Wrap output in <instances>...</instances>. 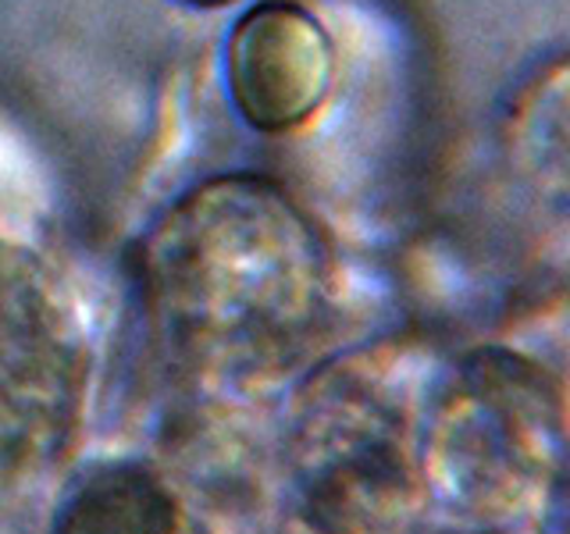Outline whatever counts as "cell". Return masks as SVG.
<instances>
[{
	"instance_id": "6da1fadb",
	"label": "cell",
	"mask_w": 570,
	"mask_h": 534,
	"mask_svg": "<svg viewBox=\"0 0 570 534\" xmlns=\"http://www.w3.org/2000/svg\"><path fill=\"white\" fill-rule=\"evenodd\" d=\"M150 285L175 328L272 343L317 307L321 249L289 196L254 178L207 186L157 231Z\"/></svg>"
},
{
	"instance_id": "7a4b0ae2",
	"label": "cell",
	"mask_w": 570,
	"mask_h": 534,
	"mask_svg": "<svg viewBox=\"0 0 570 534\" xmlns=\"http://www.w3.org/2000/svg\"><path fill=\"white\" fill-rule=\"evenodd\" d=\"M228 68L239 111L257 129H289L325 100L332 47L307 11L264 4L232 36Z\"/></svg>"
},
{
	"instance_id": "3957f363",
	"label": "cell",
	"mask_w": 570,
	"mask_h": 534,
	"mask_svg": "<svg viewBox=\"0 0 570 534\" xmlns=\"http://www.w3.org/2000/svg\"><path fill=\"white\" fill-rule=\"evenodd\" d=\"M178 506L150 467L107 463L76 485L50 534H175Z\"/></svg>"
},
{
	"instance_id": "277c9868",
	"label": "cell",
	"mask_w": 570,
	"mask_h": 534,
	"mask_svg": "<svg viewBox=\"0 0 570 534\" xmlns=\"http://www.w3.org/2000/svg\"><path fill=\"white\" fill-rule=\"evenodd\" d=\"M200 4H218V0H200Z\"/></svg>"
}]
</instances>
